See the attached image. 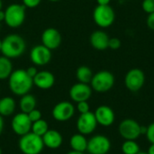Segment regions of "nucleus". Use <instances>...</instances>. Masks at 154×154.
<instances>
[{"label": "nucleus", "instance_id": "obj_1", "mask_svg": "<svg viewBox=\"0 0 154 154\" xmlns=\"http://www.w3.org/2000/svg\"><path fill=\"white\" fill-rule=\"evenodd\" d=\"M8 85L13 94L22 97L30 92L33 86V80L32 78L27 74L25 69H18L13 70L8 78Z\"/></svg>", "mask_w": 154, "mask_h": 154}, {"label": "nucleus", "instance_id": "obj_2", "mask_svg": "<svg viewBox=\"0 0 154 154\" xmlns=\"http://www.w3.org/2000/svg\"><path fill=\"white\" fill-rule=\"evenodd\" d=\"M25 49V41L19 34H8L2 40L1 52L3 53V56L10 60L20 57L22 54H23Z\"/></svg>", "mask_w": 154, "mask_h": 154}, {"label": "nucleus", "instance_id": "obj_3", "mask_svg": "<svg viewBox=\"0 0 154 154\" xmlns=\"http://www.w3.org/2000/svg\"><path fill=\"white\" fill-rule=\"evenodd\" d=\"M18 147L23 154H40L43 151L44 144L41 136L30 132L20 137Z\"/></svg>", "mask_w": 154, "mask_h": 154}, {"label": "nucleus", "instance_id": "obj_4", "mask_svg": "<svg viewBox=\"0 0 154 154\" xmlns=\"http://www.w3.org/2000/svg\"><path fill=\"white\" fill-rule=\"evenodd\" d=\"M115 85V76L108 70H100L93 75L90 87L97 93H106Z\"/></svg>", "mask_w": 154, "mask_h": 154}, {"label": "nucleus", "instance_id": "obj_5", "mask_svg": "<svg viewBox=\"0 0 154 154\" xmlns=\"http://www.w3.org/2000/svg\"><path fill=\"white\" fill-rule=\"evenodd\" d=\"M26 7L20 4H12L5 11V23L11 28L21 26L25 20Z\"/></svg>", "mask_w": 154, "mask_h": 154}, {"label": "nucleus", "instance_id": "obj_6", "mask_svg": "<svg viewBox=\"0 0 154 154\" xmlns=\"http://www.w3.org/2000/svg\"><path fill=\"white\" fill-rule=\"evenodd\" d=\"M93 19L97 26L101 28H107L114 23L116 19V13L109 5H97L93 11Z\"/></svg>", "mask_w": 154, "mask_h": 154}, {"label": "nucleus", "instance_id": "obj_7", "mask_svg": "<svg viewBox=\"0 0 154 154\" xmlns=\"http://www.w3.org/2000/svg\"><path fill=\"white\" fill-rule=\"evenodd\" d=\"M145 75L144 72L137 68L130 69L125 77V85L131 92L139 91L144 85Z\"/></svg>", "mask_w": 154, "mask_h": 154}, {"label": "nucleus", "instance_id": "obj_8", "mask_svg": "<svg viewBox=\"0 0 154 154\" xmlns=\"http://www.w3.org/2000/svg\"><path fill=\"white\" fill-rule=\"evenodd\" d=\"M111 149L110 140L102 134H97L88 141L87 151L90 154H107Z\"/></svg>", "mask_w": 154, "mask_h": 154}, {"label": "nucleus", "instance_id": "obj_9", "mask_svg": "<svg viewBox=\"0 0 154 154\" xmlns=\"http://www.w3.org/2000/svg\"><path fill=\"white\" fill-rule=\"evenodd\" d=\"M118 132L125 140L135 141L141 135V125L134 119H124L119 125Z\"/></svg>", "mask_w": 154, "mask_h": 154}, {"label": "nucleus", "instance_id": "obj_10", "mask_svg": "<svg viewBox=\"0 0 154 154\" xmlns=\"http://www.w3.org/2000/svg\"><path fill=\"white\" fill-rule=\"evenodd\" d=\"M75 106L69 101H61L56 104L52 109V117L57 122H67L75 114Z\"/></svg>", "mask_w": 154, "mask_h": 154}, {"label": "nucleus", "instance_id": "obj_11", "mask_svg": "<svg viewBox=\"0 0 154 154\" xmlns=\"http://www.w3.org/2000/svg\"><path fill=\"white\" fill-rule=\"evenodd\" d=\"M76 126L79 133L81 134L89 135L94 133L97 126V122L96 120L94 113L89 111L86 114H80L77 120Z\"/></svg>", "mask_w": 154, "mask_h": 154}, {"label": "nucleus", "instance_id": "obj_12", "mask_svg": "<svg viewBox=\"0 0 154 154\" xmlns=\"http://www.w3.org/2000/svg\"><path fill=\"white\" fill-rule=\"evenodd\" d=\"M32 122L29 119V116L25 113L16 114L11 121V128L14 133L20 137L30 133L32 129Z\"/></svg>", "mask_w": 154, "mask_h": 154}, {"label": "nucleus", "instance_id": "obj_13", "mask_svg": "<svg viewBox=\"0 0 154 154\" xmlns=\"http://www.w3.org/2000/svg\"><path fill=\"white\" fill-rule=\"evenodd\" d=\"M32 62L36 66H44L51 60V51L42 44L34 46L30 52Z\"/></svg>", "mask_w": 154, "mask_h": 154}, {"label": "nucleus", "instance_id": "obj_14", "mask_svg": "<svg viewBox=\"0 0 154 154\" xmlns=\"http://www.w3.org/2000/svg\"><path fill=\"white\" fill-rule=\"evenodd\" d=\"M92 88L88 84L76 83L69 89V97L72 101L79 103L82 101H88L92 95Z\"/></svg>", "mask_w": 154, "mask_h": 154}, {"label": "nucleus", "instance_id": "obj_15", "mask_svg": "<svg viewBox=\"0 0 154 154\" xmlns=\"http://www.w3.org/2000/svg\"><path fill=\"white\" fill-rule=\"evenodd\" d=\"M94 115L97 125H100L104 127H108L112 125L116 120V115L114 110L110 106L106 105L99 106L94 112Z\"/></svg>", "mask_w": 154, "mask_h": 154}, {"label": "nucleus", "instance_id": "obj_16", "mask_svg": "<svg viewBox=\"0 0 154 154\" xmlns=\"http://www.w3.org/2000/svg\"><path fill=\"white\" fill-rule=\"evenodd\" d=\"M61 43V35L55 28H47L42 34V44L48 49L55 50Z\"/></svg>", "mask_w": 154, "mask_h": 154}, {"label": "nucleus", "instance_id": "obj_17", "mask_svg": "<svg viewBox=\"0 0 154 154\" xmlns=\"http://www.w3.org/2000/svg\"><path fill=\"white\" fill-rule=\"evenodd\" d=\"M32 80H33V85H35L38 88L42 90L50 89L51 88L53 87L55 83L54 75L48 70L38 71L35 77L32 79Z\"/></svg>", "mask_w": 154, "mask_h": 154}, {"label": "nucleus", "instance_id": "obj_18", "mask_svg": "<svg viewBox=\"0 0 154 154\" xmlns=\"http://www.w3.org/2000/svg\"><path fill=\"white\" fill-rule=\"evenodd\" d=\"M42 138L43 141L44 147H47L51 150L59 149L63 143V137L59 131L53 129H49Z\"/></svg>", "mask_w": 154, "mask_h": 154}, {"label": "nucleus", "instance_id": "obj_19", "mask_svg": "<svg viewBox=\"0 0 154 154\" xmlns=\"http://www.w3.org/2000/svg\"><path fill=\"white\" fill-rule=\"evenodd\" d=\"M109 39L110 38L106 32L97 30L91 33L89 42L94 49L97 51H105L106 49L108 48Z\"/></svg>", "mask_w": 154, "mask_h": 154}, {"label": "nucleus", "instance_id": "obj_20", "mask_svg": "<svg viewBox=\"0 0 154 154\" xmlns=\"http://www.w3.org/2000/svg\"><path fill=\"white\" fill-rule=\"evenodd\" d=\"M88 140H87L86 135L79 133L70 137L69 145L72 151L84 152L87 151V148H88Z\"/></svg>", "mask_w": 154, "mask_h": 154}, {"label": "nucleus", "instance_id": "obj_21", "mask_svg": "<svg viewBox=\"0 0 154 154\" xmlns=\"http://www.w3.org/2000/svg\"><path fill=\"white\" fill-rule=\"evenodd\" d=\"M16 103L11 97H4L0 99V115L2 116H9L14 113Z\"/></svg>", "mask_w": 154, "mask_h": 154}, {"label": "nucleus", "instance_id": "obj_22", "mask_svg": "<svg viewBox=\"0 0 154 154\" xmlns=\"http://www.w3.org/2000/svg\"><path fill=\"white\" fill-rule=\"evenodd\" d=\"M37 101L34 96L31 94H25L21 97V99L19 101V107L23 113L28 114L32 110L36 108Z\"/></svg>", "mask_w": 154, "mask_h": 154}, {"label": "nucleus", "instance_id": "obj_23", "mask_svg": "<svg viewBox=\"0 0 154 154\" xmlns=\"http://www.w3.org/2000/svg\"><path fill=\"white\" fill-rule=\"evenodd\" d=\"M13 72V65L10 59L1 56L0 57V80L7 79Z\"/></svg>", "mask_w": 154, "mask_h": 154}, {"label": "nucleus", "instance_id": "obj_24", "mask_svg": "<svg viewBox=\"0 0 154 154\" xmlns=\"http://www.w3.org/2000/svg\"><path fill=\"white\" fill-rule=\"evenodd\" d=\"M76 78L79 82L88 84L93 78V72L88 66H80L76 70Z\"/></svg>", "mask_w": 154, "mask_h": 154}, {"label": "nucleus", "instance_id": "obj_25", "mask_svg": "<svg viewBox=\"0 0 154 154\" xmlns=\"http://www.w3.org/2000/svg\"><path fill=\"white\" fill-rule=\"evenodd\" d=\"M48 130H49L48 123L43 119H40V120H38L36 122H33L32 124L31 132L33 133L34 134L38 135V136L42 137L47 133Z\"/></svg>", "mask_w": 154, "mask_h": 154}, {"label": "nucleus", "instance_id": "obj_26", "mask_svg": "<svg viewBox=\"0 0 154 154\" xmlns=\"http://www.w3.org/2000/svg\"><path fill=\"white\" fill-rule=\"evenodd\" d=\"M122 152L124 154H137L140 151L139 144L134 140H125L122 144Z\"/></svg>", "mask_w": 154, "mask_h": 154}, {"label": "nucleus", "instance_id": "obj_27", "mask_svg": "<svg viewBox=\"0 0 154 154\" xmlns=\"http://www.w3.org/2000/svg\"><path fill=\"white\" fill-rule=\"evenodd\" d=\"M142 8L148 14L154 13V0H143L142 3Z\"/></svg>", "mask_w": 154, "mask_h": 154}, {"label": "nucleus", "instance_id": "obj_28", "mask_svg": "<svg viewBox=\"0 0 154 154\" xmlns=\"http://www.w3.org/2000/svg\"><path fill=\"white\" fill-rule=\"evenodd\" d=\"M77 110L79 111V114H86L90 111L89 104L88 103V101L79 102L77 103Z\"/></svg>", "mask_w": 154, "mask_h": 154}, {"label": "nucleus", "instance_id": "obj_29", "mask_svg": "<svg viewBox=\"0 0 154 154\" xmlns=\"http://www.w3.org/2000/svg\"><path fill=\"white\" fill-rule=\"evenodd\" d=\"M28 116H29V119L31 120V122L32 123H33V122H36V121H38V120H40V119H42V112L40 111V110H38V109H33V110H32L31 112H29L28 114Z\"/></svg>", "mask_w": 154, "mask_h": 154}, {"label": "nucleus", "instance_id": "obj_30", "mask_svg": "<svg viewBox=\"0 0 154 154\" xmlns=\"http://www.w3.org/2000/svg\"><path fill=\"white\" fill-rule=\"evenodd\" d=\"M146 138L151 143V144L154 143V123H152L147 126V132H146Z\"/></svg>", "mask_w": 154, "mask_h": 154}, {"label": "nucleus", "instance_id": "obj_31", "mask_svg": "<svg viewBox=\"0 0 154 154\" xmlns=\"http://www.w3.org/2000/svg\"><path fill=\"white\" fill-rule=\"evenodd\" d=\"M121 47V41L116 38V37H113L109 39V42H108V48L112 49V50H118Z\"/></svg>", "mask_w": 154, "mask_h": 154}, {"label": "nucleus", "instance_id": "obj_32", "mask_svg": "<svg viewBox=\"0 0 154 154\" xmlns=\"http://www.w3.org/2000/svg\"><path fill=\"white\" fill-rule=\"evenodd\" d=\"M42 0H23V5L26 8H35L37 7Z\"/></svg>", "mask_w": 154, "mask_h": 154}, {"label": "nucleus", "instance_id": "obj_33", "mask_svg": "<svg viewBox=\"0 0 154 154\" xmlns=\"http://www.w3.org/2000/svg\"><path fill=\"white\" fill-rule=\"evenodd\" d=\"M146 23H147V26L151 30L154 31V13L148 14L147 19H146Z\"/></svg>", "mask_w": 154, "mask_h": 154}, {"label": "nucleus", "instance_id": "obj_34", "mask_svg": "<svg viewBox=\"0 0 154 154\" xmlns=\"http://www.w3.org/2000/svg\"><path fill=\"white\" fill-rule=\"evenodd\" d=\"M25 70H26L27 74H28L31 78H32V79L35 77V75H36V74H37V72H38V70H37V69H36V67H35V66L29 67V68H28V69H26Z\"/></svg>", "mask_w": 154, "mask_h": 154}, {"label": "nucleus", "instance_id": "obj_35", "mask_svg": "<svg viewBox=\"0 0 154 154\" xmlns=\"http://www.w3.org/2000/svg\"><path fill=\"white\" fill-rule=\"evenodd\" d=\"M110 2L111 0H97V3L98 5H108Z\"/></svg>", "mask_w": 154, "mask_h": 154}, {"label": "nucleus", "instance_id": "obj_36", "mask_svg": "<svg viewBox=\"0 0 154 154\" xmlns=\"http://www.w3.org/2000/svg\"><path fill=\"white\" fill-rule=\"evenodd\" d=\"M4 126H5L4 118H3V116L0 115V135H1V134H2V132H3V130H4Z\"/></svg>", "mask_w": 154, "mask_h": 154}, {"label": "nucleus", "instance_id": "obj_37", "mask_svg": "<svg viewBox=\"0 0 154 154\" xmlns=\"http://www.w3.org/2000/svg\"><path fill=\"white\" fill-rule=\"evenodd\" d=\"M148 154H154V143L153 144H151L149 149H148V152H147Z\"/></svg>", "mask_w": 154, "mask_h": 154}, {"label": "nucleus", "instance_id": "obj_38", "mask_svg": "<svg viewBox=\"0 0 154 154\" xmlns=\"http://www.w3.org/2000/svg\"><path fill=\"white\" fill-rule=\"evenodd\" d=\"M146 132H147V126L141 125V134H146Z\"/></svg>", "mask_w": 154, "mask_h": 154}, {"label": "nucleus", "instance_id": "obj_39", "mask_svg": "<svg viewBox=\"0 0 154 154\" xmlns=\"http://www.w3.org/2000/svg\"><path fill=\"white\" fill-rule=\"evenodd\" d=\"M5 21V12L0 10V23Z\"/></svg>", "mask_w": 154, "mask_h": 154}, {"label": "nucleus", "instance_id": "obj_40", "mask_svg": "<svg viewBox=\"0 0 154 154\" xmlns=\"http://www.w3.org/2000/svg\"><path fill=\"white\" fill-rule=\"evenodd\" d=\"M67 154H84V152H76V151H70Z\"/></svg>", "mask_w": 154, "mask_h": 154}, {"label": "nucleus", "instance_id": "obj_41", "mask_svg": "<svg viewBox=\"0 0 154 154\" xmlns=\"http://www.w3.org/2000/svg\"><path fill=\"white\" fill-rule=\"evenodd\" d=\"M137 154H148L147 152H139Z\"/></svg>", "mask_w": 154, "mask_h": 154}, {"label": "nucleus", "instance_id": "obj_42", "mask_svg": "<svg viewBox=\"0 0 154 154\" xmlns=\"http://www.w3.org/2000/svg\"><path fill=\"white\" fill-rule=\"evenodd\" d=\"M1 47H2V40H0V51H1Z\"/></svg>", "mask_w": 154, "mask_h": 154}, {"label": "nucleus", "instance_id": "obj_43", "mask_svg": "<svg viewBox=\"0 0 154 154\" xmlns=\"http://www.w3.org/2000/svg\"><path fill=\"white\" fill-rule=\"evenodd\" d=\"M50 2H58V1H60V0H49Z\"/></svg>", "mask_w": 154, "mask_h": 154}, {"label": "nucleus", "instance_id": "obj_44", "mask_svg": "<svg viewBox=\"0 0 154 154\" xmlns=\"http://www.w3.org/2000/svg\"><path fill=\"white\" fill-rule=\"evenodd\" d=\"M2 9V1L0 0V10Z\"/></svg>", "mask_w": 154, "mask_h": 154}, {"label": "nucleus", "instance_id": "obj_45", "mask_svg": "<svg viewBox=\"0 0 154 154\" xmlns=\"http://www.w3.org/2000/svg\"><path fill=\"white\" fill-rule=\"evenodd\" d=\"M0 154H2V150H1V148H0Z\"/></svg>", "mask_w": 154, "mask_h": 154}]
</instances>
